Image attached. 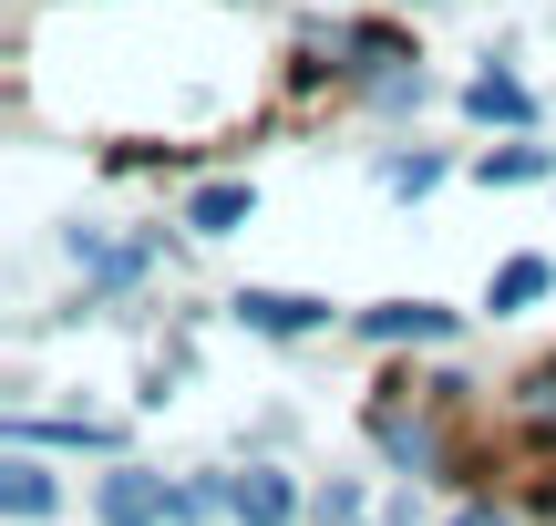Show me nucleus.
<instances>
[{
    "mask_svg": "<svg viewBox=\"0 0 556 526\" xmlns=\"http://www.w3.org/2000/svg\"><path fill=\"white\" fill-rule=\"evenodd\" d=\"M546 289H556V268H546V259H505V268H495V289H484V310H526V300H546Z\"/></svg>",
    "mask_w": 556,
    "mask_h": 526,
    "instance_id": "6e6552de",
    "label": "nucleus"
},
{
    "mask_svg": "<svg viewBox=\"0 0 556 526\" xmlns=\"http://www.w3.org/2000/svg\"><path fill=\"white\" fill-rule=\"evenodd\" d=\"M248 206H258V186H197V206H186V227H197V238H227V227H248Z\"/></svg>",
    "mask_w": 556,
    "mask_h": 526,
    "instance_id": "423d86ee",
    "label": "nucleus"
},
{
    "mask_svg": "<svg viewBox=\"0 0 556 526\" xmlns=\"http://www.w3.org/2000/svg\"><path fill=\"white\" fill-rule=\"evenodd\" d=\"M464 114L475 124H536V93H526L516 73H475L464 83Z\"/></svg>",
    "mask_w": 556,
    "mask_h": 526,
    "instance_id": "7ed1b4c3",
    "label": "nucleus"
},
{
    "mask_svg": "<svg viewBox=\"0 0 556 526\" xmlns=\"http://www.w3.org/2000/svg\"><path fill=\"white\" fill-rule=\"evenodd\" d=\"M0 506H11V526H31V516H52V475H41L31 454H11V465H0Z\"/></svg>",
    "mask_w": 556,
    "mask_h": 526,
    "instance_id": "0eeeda50",
    "label": "nucleus"
},
{
    "mask_svg": "<svg viewBox=\"0 0 556 526\" xmlns=\"http://www.w3.org/2000/svg\"><path fill=\"white\" fill-rule=\"evenodd\" d=\"M93 506H103V526H165V516H176V496H165L155 475L114 465V475H103V486H93Z\"/></svg>",
    "mask_w": 556,
    "mask_h": 526,
    "instance_id": "f257e3e1",
    "label": "nucleus"
},
{
    "mask_svg": "<svg viewBox=\"0 0 556 526\" xmlns=\"http://www.w3.org/2000/svg\"><path fill=\"white\" fill-rule=\"evenodd\" d=\"M546 165H556L546 145H495V155H484V186H536Z\"/></svg>",
    "mask_w": 556,
    "mask_h": 526,
    "instance_id": "1a4fd4ad",
    "label": "nucleus"
},
{
    "mask_svg": "<svg viewBox=\"0 0 556 526\" xmlns=\"http://www.w3.org/2000/svg\"><path fill=\"white\" fill-rule=\"evenodd\" d=\"M238 321L268 330V341H299V330L330 321V300H299V289H238Z\"/></svg>",
    "mask_w": 556,
    "mask_h": 526,
    "instance_id": "f03ea898",
    "label": "nucleus"
},
{
    "mask_svg": "<svg viewBox=\"0 0 556 526\" xmlns=\"http://www.w3.org/2000/svg\"><path fill=\"white\" fill-rule=\"evenodd\" d=\"M351 526H361V516H351Z\"/></svg>",
    "mask_w": 556,
    "mask_h": 526,
    "instance_id": "f8f14e48",
    "label": "nucleus"
},
{
    "mask_svg": "<svg viewBox=\"0 0 556 526\" xmlns=\"http://www.w3.org/2000/svg\"><path fill=\"white\" fill-rule=\"evenodd\" d=\"M422 186H443V165H433V155H402V165H392V197H422Z\"/></svg>",
    "mask_w": 556,
    "mask_h": 526,
    "instance_id": "9d476101",
    "label": "nucleus"
},
{
    "mask_svg": "<svg viewBox=\"0 0 556 526\" xmlns=\"http://www.w3.org/2000/svg\"><path fill=\"white\" fill-rule=\"evenodd\" d=\"M371 341H454V310H433V300H392V310H371Z\"/></svg>",
    "mask_w": 556,
    "mask_h": 526,
    "instance_id": "39448f33",
    "label": "nucleus"
},
{
    "mask_svg": "<svg viewBox=\"0 0 556 526\" xmlns=\"http://www.w3.org/2000/svg\"><path fill=\"white\" fill-rule=\"evenodd\" d=\"M454 526H505V516H495V506H464V516H454Z\"/></svg>",
    "mask_w": 556,
    "mask_h": 526,
    "instance_id": "9b49d317",
    "label": "nucleus"
},
{
    "mask_svg": "<svg viewBox=\"0 0 556 526\" xmlns=\"http://www.w3.org/2000/svg\"><path fill=\"white\" fill-rule=\"evenodd\" d=\"M227 506H238V526H289L299 516V496H289V475H238V486H227Z\"/></svg>",
    "mask_w": 556,
    "mask_h": 526,
    "instance_id": "20e7f679",
    "label": "nucleus"
}]
</instances>
